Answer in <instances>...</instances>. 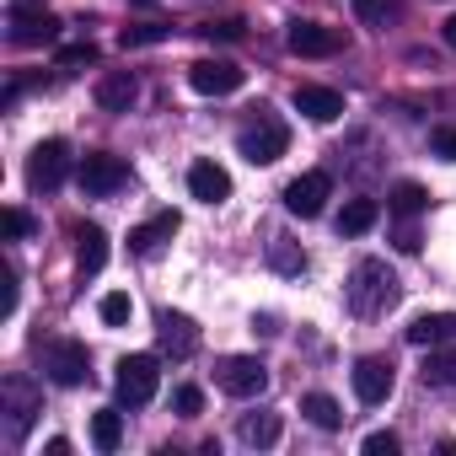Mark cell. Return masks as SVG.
I'll return each mask as SVG.
<instances>
[{
	"instance_id": "6da1fadb",
	"label": "cell",
	"mask_w": 456,
	"mask_h": 456,
	"mask_svg": "<svg viewBox=\"0 0 456 456\" xmlns=\"http://www.w3.org/2000/svg\"><path fill=\"white\" fill-rule=\"evenodd\" d=\"M344 296H349V312H354V317H381V312L397 301V280H392V269H387L381 258H365V264H354Z\"/></svg>"
},
{
	"instance_id": "7a4b0ae2",
	"label": "cell",
	"mask_w": 456,
	"mask_h": 456,
	"mask_svg": "<svg viewBox=\"0 0 456 456\" xmlns=\"http://www.w3.org/2000/svg\"><path fill=\"white\" fill-rule=\"evenodd\" d=\"M156 387H161V360H156V354H124V360H118V376H113L118 403L145 408V403L156 397Z\"/></svg>"
},
{
	"instance_id": "3957f363",
	"label": "cell",
	"mask_w": 456,
	"mask_h": 456,
	"mask_svg": "<svg viewBox=\"0 0 456 456\" xmlns=\"http://www.w3.org/2000/svg\"><path fill=\"white\" fill-rule=\"evenodd\" d=\"M237 151L253 161V167H269V161H280L285 151H290V129L280 124V118H269V113H258L242 134H237Z\"/></svg>"
},
{
	"instance_id": "277c9868",
	"label": "cell",
	"mask_w": 456,
	"mask_h": 456,
	"mask_svg": "<svg viewBox=\"0 0 456 456\" xmlns=\"http://www.w3.org/2000/svg\"><path fill=\"white\" fill-rule=\"evenodd\" d=\"M215 381H220V392H232V397H258L269 387V365L258 354H225L215 365Z\"/></svg>"
},
{
	"instance_id": "5b68a950",
	"label": "cell",
	"mask_w": 456,
	"mask_h": 456,
	"mask_svg": "<svg viewBox=\"0 0 456 456\" xmlns=\"http://www.w3.org/2000/svg\"><path fill=\"white\" fill-rule=\"evenodd\" d=\"M65 177H70V145H65V140L33 145V156H28V188H33V193H54Z\"/></svg>"
},
{
	"instance_id": "8992f818",
	"label": "cell",
	"mask_w": 456,
	"mask_h": 456,
	"mask_svg": "<svg viewBox=\"0 0 456 456\" xmlns=\"http://www.w3.org/2000/svg\"><path fill=\"white\" fill-rule=\"evenodd\" d=\"M44 370H49L54 387H81V381L92 376V354H86V344H76V338H54V344L44 349Z\"/></svg>"
},
{
	"instance_id": "52a82bcc",
	"label": "cell",
	"mask_w": 456,
	"mask_h": 456,
	"mask_svg": "<svg viewBox=\"0 0 456 456\" xmlns=\"http://www.w3.org/2000/svg\"><path fill=\"white\" fill-rule=\"evenodd\" d=\"M242 81H248V70L232 60H193L188 65V86L199 97H232V92H242Z\"/></svg>"
},
{
	"instance_id": "ba28073f",
	"label": "cell",
	"mask_w": 456,
	"mask_h": 456,
	"mask_svg": "<svg viewBox=\"0 0 456 456\" xmlns=\"http://www.w3.org/2000/svg\"><path fill=\"white\" fill-rule=\"evenodd\" d=\"M81 193L86 199H108V193H118L124 183H129V167L118 161V156H108V151H92V156H81Z\"/></svg>"
},
{
	"instance_id": "9c48e42d",
	"label": "cell",
	"mask_w": 456,
	"mask_h": 456,
	"mask_svg": "<svg viewBox=\"0 0 456 456\" xmlns=\"http://www.w3.org/2000/svg\"><path fill=\"white\" fill-rule=\"evenodd\" d=\"M60 38V22L44 12V6H28V0H22V6L12 12V44L17 49H44V44H54Z\"/></svg>"
},
{
	"instance_id": "30bf717a",
	"label": "cell",
	"mask_w": 456,
	"mask_h": 456,
	"mask_svg": "<svg viewBox=\"0 0 456 456\" xmlns=\"http://www.w3.org/2000/svg\"><path fill=\"white\" fill-rule=\"evenodd\" d=\"M333 199V177L328 172H301L290 188H285V209L290 215H301V220H312V215H322V204Z\"/></svg>"
},
{
	"instance_id": "8fae6325",
	"label": "cell",
	"mask_w": 456,
	"mask_h": 456,
	"mask_svg": "<svg viewBox=\"0 0 456 456\" xmlns=\"http://www.w3.org/2000/svg\"><path fill=\"white\" fill-rule=\"evenodd\" d=\"M392 387H397V376H392V360H381V354H365V360L354 365V397H360L365 408L387 403V397H392Z\"/></svg>"
},
{
	"instance_id": "7c38bea8",
	"label": "cell",
	"mask_w": 456,
	"mask_h": 456,
	"mask_svg": "<svg viewBox=\"0 0 456 456\" xmlns=\"http://www.w3.org/2000/svg\"><path fill=\"white\" fill-rule=\"evenodd\" d=\"M338 44L344 38L322 22H290V33H285V49L301 54V60H328V54H338Z\"/></svg>"
},
{
	"instance_id": "4fadbf2b",
	"label": "cell",
	"mask_w": 456,
	"mask_h": 456,
	"mask_svg": "<svg viewBox=\"0 0 456 456\" xmlns=\"http://www.w3.org/2000/svg\"><path fill=\"white\" fill-rule=\"evenodd\" d=\"M188 193L199 204H225L232 199V172H225L220 161H193L188 167Z\"/></svg>"
},
{
	"instance_id": "5bb4252c",
	"label": "cell",
	"mask_w": 456,
	"mask_h": 456,
	"mask_svg": "<svg viewBox=\"0 0 456 456\" xmlns=\"http://www.w3.org/2000/svg\"><path fill=\"white\" fill-rule=\"evenodd\" d=\"M403 338L413 349H440V344H456V312H429V317H413L403 328Z\"/></svg>"
},
{
	"instance_id": "9a60e30c",
	"label": "cell",
	"mask_w": 456,
	"mask_h": 456,
	"mask_svg": "<svg viewBox=\"0 0 456 456\" xmlns=\"http://www.w3.org/2000/svg\"><path fill=\"white\" fill-rule=\"evenodd\" d=\"M296 113L301 118H312V124H333L338 113H344V97L333 92V86H296Z\"/></svg>"
},
{
	"instance_id": "2e32d148",
	"label": "cell",
	"mask_w": 456,
	"mask_h": 456,
	"mask_svg": "<svg viewBox=\"0 0 456 456\" xmlns=\"http://www.w3.org/2000/svg\"><path fill=\"white\" fill-rule=\"evenodd\" d=\"M177 225H183V220H177V209H161L156 220H145V225H134V232H129V253L151 258L161 242H172V237H177Z\"/></svg>"
},
{
	"instance_id": "e0dca14e",
	"label": "cell",
	"mask_w": 456,
	"mask_h": 456,
	"mask_svg": "<svg viewBox=\"0 0 456 456\" xmlns=\"http://www.w3.org/2000/svg\"><path fill=\"white\" fill-rule=\"evenodd\" d=\"M134 97H140V81H134L129 70H108V76L97 81V108H102V113H129Z\"/></svg>"
},
{
	"instance_id": "ac0fdd59",
	"label": "cell",
	"mask_w": 456,
	"mask_h": 456,
	"mask_svg": "<svg viewBox=\"0 0 456 456\" xmlns=\"http://www.w3.org/2000/svg\"><path fill=\"white\" fill-rule=\"evenodd\" d=\"M156 333H161V349H167L172 360H188V354L199 349V328H193L188 317H177V312H161Z\"/></svg>"
},
{
	"instance_id": "d6986e66",
	"label": "cell",
	"mask_w": 456,
	"mask_h": 456,
	"mask_svg": "<svg viewBox=\"0 0 456 456\" xmlns=\"http://www.w3.org/2000/svg\"><path fill=\"white\" fill-rule=\"evenodd\" d=\"M102 264H108V232H102V225H81V232H76V269L97 274Z\"/></svg>"
},
{
	"instance_id": "ffe728a7",
	"label": "cell",
	"mask_w": 456,
	"mask_h": 456,
	"mask_svg": "<svg viewBox=\"0 0 456 456\" xmlns=\"http://www.w3.org/2000/svg\"><path fill=\"white\" fill-rule=\"evenodd\" d=\"M6 435L12 440H22L28 435V424H33V387L28 381H6Z\"/></svg>"
},
{
	"instance_id": "44dd1931",
	"label": "cell",
	"mask_w": 456,
	"mask_h": 456,
	"mask_svg": "<svg viewBox=\"0 0 456 456\" xmlns=\"http://www.w3.org/2000/svg\"><path fill=\"white\" fill-rule=\"evenodd\" d=\"M376 215H381L376 199H349V204L338 209V237H365L370 225H376Z\"/></svg>"
},
{
	"instance_id": "7402d4cb",
	"label": "cell",
	"mask_w": 456,
	"mask_h": 456,
	"mask_svg": "<svg viewBox=\"0 0 456 456\" xmlns=\"http://www.w3.org/2000/svg\"><path fill=\"white\" fill-rule=\"evenodd\" d=\"M424 381H429V387H445V392H456V344H440V349H429V360H424Z\"/></svg>"
},
{
	"instance_id": "603a6c76",
	"label": "cell",
	"mask_w": 456,
	"mask_h": 456,
	"mask_svg": "<svg viewBox=\"0 0 456 456\" xmlns=\"http://www.w3.org/2000/svg\"><path fill=\"white\" fill-rule=\"evenodd\" d=\"M118 440H124V413L118 408H97L92 413V445L97 451H118Z\"/></svg>"
},
{
	"instance_id": "cb8c5ba5",
	"label": "cell",
	"mask_w": 456,
	"mask_h": 456,
	"mask_svg": "<svg viewBox=\"0 0 456 456\" xmlns=\"http://www.w3.org/2000/svg\"><path fill=\"white\" fill-rule=\"evenodd\" d=\"M301 413H306L317 429H338V424H344V408H338L328 392H306V397H301Z\"/></svg>"
},
{
	"instance_id": "d4e9b609",
	"label": "cell",
	"mask_w": 456,
	"mask_h": 456,
	"mask_svg": "<svg viewBox=\"0 0 456 456\" xmlns=\"http://www.w3.org/2000/svg\"><path fill=\"white\" fill-rule=\"evenodd\" d=\"M237 435H242L248 445H258V451H264V445H274V440H280V413H248V419L237 424Z\"/></svg>"
},
{
	"instance_id": "484cf974",
	"label": "cell",
	"mask_w": 456,
	"mask_h": 456,
	"mask_svg": "<svg viewBox=\"0 0 456 456\" xmlns=\"http://www.w3.org/2000/svg\"><path fill=\"white\" fill-rule=\"evenodd\" d=\"M424 204H429V193H424L419 183H397V188L387 193V209H392V215H403V220H413Z\"/></svg>"
},
{
	"instance_id": "4316f807",
	"label": "cell",
	"mask_w": 456,
	"mask_h": 456,
	"mask_svg": "<svg viewBox=\"0 0 456 456\" xmlns=\"http://www.w3.org/2000/svg\"><path fill=\"white\" fill-rule=\"evenodd\" d=\"M97 317H102V322H108V328H124V322H129V317H134V301H129V296H124V290H108V296H102V301H97Z\"/></svg>"
},
{
	"instance_id": "83f0119b",
	"label": "cell",
	"mask_w": 456,
	"mask_h": 456,
	"mask_svg": "<svg viewBox=\"0 0 456 456\" xmlns=\"http://www.w3.org/2000/svg\"><path fill=\"white\" fill-rule=\"evenodd\" d=\"M269 258H274V269H280V274H301V269H306V253H301L290 237H274Z\"/></svg>"
},
{
	"instance_id": "f1b7e54d",
	"label": "cell",
	"mask_w": 456,
	"mask_h": 456,
	"mask_svg": "<svg viewBox=\"0 0 456 456\" xmlns=\"http://www.w3.org/2000/svg\"><path fill=\"white\" fill-rule=\"evenodd\" d=\"M161 38H172V28H161V22H145V28H124L118 33L124 49H145V44H161Z\"/></svg>"
},
{
	"instance_id": "f546056e",
	"label": "cell",
	"mask_w": 456,
	"mask_h": 456,
	"mask_svg": "<svg viewBox=\"0 0 456 456\" xmlns=\"http://www.w3.org/2000/svg\"><path fill=\"white\" fill-rule=\"evenodd\" d=\"M349 6L360 12V22H365V28H387V17H392L387 0H349Z\"/></svg>"
},
{
	"instance_id": "4dcf8cb0",
	"label": "cell",
	"mask_w": 456,
	"mask_h": 456,
	"mask_svg": "<svg viewBox=\"0 0 456 456\" xmlns=\"http://www.w3.org/2000/svg\"><path fill=\"white\" fill-rule=\"evenodd\" d=\"M199 33H204L209 44H237V38H242V22H237V17H225V22H204Z\"/></svg>"
},
{
	"instance_id": "1f68e13d",
	"label": "cell",
	"mask_w": 456,
	"mask_h": 456,
	"mask_svg": "<svg viewBox=\"0 0 456 456\" xmlns=\"http://www.w3.org/2000/svg\"><path fill=\"white\" fill-rule=\"evenodd\" d=\"M172 408H177L183 419H193V413H204V392H199V387H177V392H172Z\"/></svg>"
},
{
	"instance_id": "d6a6232c",
	"label": "cell",
	"mask_w": 456,
	"mask_h": 456,
	"mask_svg": "<svg viewBox=\"0 0 456 456\" xmlns=\"http://www.w3.org/2000/svg\"><path fill=\"white\" fill-rule=\"evenodd\" d=\"M397 445H403V440H397L392 429H376V435H365L360 451H365V456H397Z\"/></svg>"
},
{
	"instance_id": "836d02e7",
	"label": "cell",
	"mask_w": 456,
	"mask_h": 456,
	"mask_svg": "<svg viewBox=\"0 0 456 456\" xmlns=\"http://www.w3.org/2000/svg\"><path fill=\"white\" fill-rule=\"evenodd\" d=\"M429 151H435L440 161H456V129H451V124H440V129H429Z\"/></svg>"
},
{
	"instance_id": "e575fe53",
	"label": "cell",
	"mask_w": 456,
	"mask_h": 456,
	"mask_svg": "<svg viewBox=\"0 0 456 456\" xmlns=\"http://www.w3.org/2000/svg\"><path fill=\"white\" fill-rule=\"evenodd\" d=\"M0 225H6V237H12V242H22V237L33 232V220H28V209H6V215H0Z\"/></svg>"
},
{
	"instance_id": "d590c367",
	"label": "cell",
	"mask_w": 456,
	"mask_h": 456,
	"mask_svg": "<svg viewBox=\"0 0 456 456\" xmlns=\"http://www.w3.org/2000/svg\"><path fill=\"white\" fill-rule=\"evenodd\" d=\"M92 60H97V49H92V44H76V49H65V54H60V65H65V70H76V65H92Z\"/></svg>"
},
{
	"instance_id": "8d00e7d4",
	"label": "cell",
	"mask_w": 456,
	"mask_h": 456,
	"mask_svg": "<svg viewBox=\"0 0 456 456\" xmlns=\"http://www.w3.org/2000/svg\"><path fill=\"white\" fill-rule=\"evenodd\" d=\"M397 248L403 253H419V232H413V225H408V232H397Z\"/></svg>"
},
{
	"instance_id": "74e56055",
	"label": "cell",
	"mask_w": 456,
	"mask_h": 456,
	"mask_svg": "<svg viewBox=\"0 0 456 456\" xmlns=\"http://www.w3.org/2000/svg\"><path fill=\"white\" fill-rule=\"evenodd\" d=\"M44 451H49V456H70V440H65V435H54V440H49Z\"/></svg>"
},
{
	"instance_id": "f35d334b",
	"label": "cell",
	"mask_w": 456,
	"mask_h": 456,
	"mask_svg": "<svg viewBox=\"0 0 456 456\" xmlns=\"http://www.w3.org/2000/svg\"><path fill=\"white\" fill-rule=\"evenodd\" d=\"M445 44H451V49H456V17H451V22H445Z\"/></svg>"
},
{
	"instance_id": "ab89813d",
	"label": "cell",
	"mask_w": 456,
	"mask_h": 456,
	"mask_svg": "<svg viewBox=\"0 0 456 456\" xmlns=\"http://www.w3.org/2000/svg\"><path fill=\"white\" fill-rule=\"evenodd\" d=\"M134 6H156V0H134Z\"/></svg>"
}]
</instances>
